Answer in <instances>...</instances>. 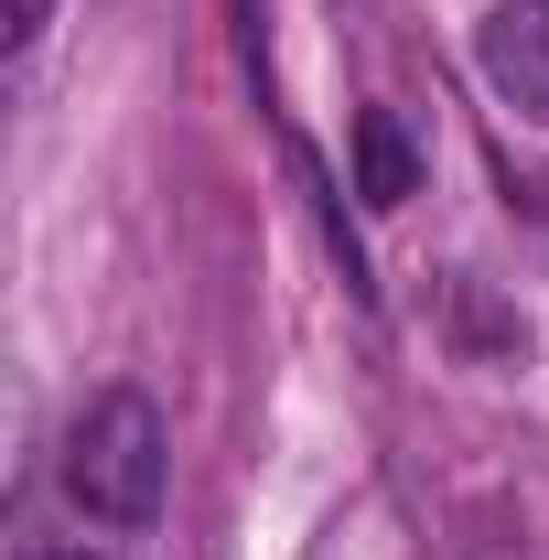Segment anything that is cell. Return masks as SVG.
I'll return each mask as SVG.
<instances>
[{
  "instance_id": "obj_4",
  "label": "cell",
  "mask_w": 549,
  "mask_h": 560,
  "mask_svg": "<svg viewBox=\"0 0 549 560\" xmlns=\"http://www.w3.org/2000/svg\"><path fill=\"white\" fill-rule=\"evenodd\" d=\"M44 22H55V0H0V33H11V55H33V44H44Z\"/></svg>"
},
{
  "instance_id": "obj_5",
  "label": "cell",
  "mask_w": 549,
  "mask_h": 560,
  "mask_svg": "<svg viewBox=\"0 0 549 560\" xmlns=\"http://www.w3.org/2000/svg\"><path fill=\"white\" fill-rule=\"evenodd\" d=\"M22 560H108V550H86V539H22Z\"/></svg>"
},
{
  "instance_id": "obj_3",
  "label": "cell",
  "mask_w": 549,
  "mask_h": 560,
  "mask_svg": "<svg viewBox=\"0 0 549 560\" xmlns=\"http://www.w3.org/2000/svg\"><path fill=\"white\" fill-rule=\"evenodd\" d=\"M355 195H366L377 215L420 195V140H410L399 108H355Z\"/></svg>"
},
{
  "instance_id": "obj_1",
  "label": "cell",
  "mask_w": 549,
  "mask_h": 560,
  "mask_svg": "<svg viewBox=\"0 0 549 560\" xmlns=\"http://www.w3.org/2000/svg\"><path fill=\"white\" fill-rule=\"evenodd\" d=\"M162 475H173V431L151 410V388H97L66 431V495L86 528H151L162 517Z\"/></svg>"
},
{
  "instance_id": "obj_2",
  "label": "cell",
  "mask_w": 549,
  "mask_h": 560,
  "mask_svg": "<svg viewBox=\"0 0 549 560\" xmlns=\"http://www.w3.org/2000/svg\"><path fill=\"white\" fill-rule=\"evenodd\" d=\"M475 66H484V86H495L517 119L549 130V0H495L475 22Z\"/></svg>"
}]
</instances>
